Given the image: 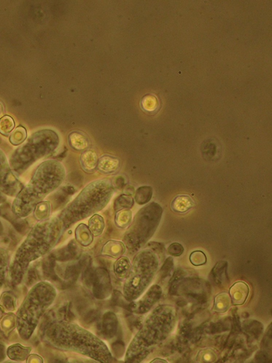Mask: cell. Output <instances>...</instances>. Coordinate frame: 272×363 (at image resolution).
Instances as JSON below:
<instances>
[{
  "label": "cell",
  "instance_id": "obj_33",
  "mask_svg": "<svg viewBox=\"0 0 272 363\" xmlns=\"http://www.w3.org/2000/svg\"><path fill=\"white\" fill-rule=\"evenodd\" d=\"M15 127L14 119L9 116H5L0 118V133L7 136L12 133Z\"/></svg>",
  "mask_w": 272,
  "mask_h": 363
},
{
  "label": "cell",
  "instance_id": "obj_16",
  "mask_svg": "<svg viewBox=\"0 0 272 363\" xmlns=\"http://www.w3.org/2000/svg\"><path fill=\"white\" fill-rule=\"evenodd\" d=\"M249 290L248 285L243 282L234 284L230 290V294L233 304L241 305L247 299Z\"/></svg>",
  "mask_w": 272,
  "mask_h": 363
},
{
  "label": "cell",
  "instance_id": "obj_22",
  "mask_svg": "<svg viewBox=\"0 0 272 363\" xmlns=\"http://www.w3.org/2000/svg\"><path fill=\"white\" fill-rule=\"evenodd\" d=\"M10 262L8 252L4 248L0 247V290L5 283Z\"/></svg>",
  "mask_w": 272,
  "mask_h": 363
},
{
  "label": "cell",
  "instance_id": "obj_21",
  "mask_svg": "<svg viewBox=\"0 0 272 363\" xmlns=\"http://www.w3.org/2000/svg\"><path fill=\"white\" fill-rule=\"evenodd\" d=\"M75 238L79 244L83 246L90 245L93 241V235L88 225L81 223L76 228L74 232Z\"/></svg>",
  "mask_w": 272,
  "mask_h": 363
},
{
  "label": "cell",
  "instance_id": "obj_25",
  "mask_svg": "<svg viewBox=\"0 0 272 363\" xmlns=\"http://www.w3.org/2000/svg\"><path fill=\"white\" fill-rule=\"evenodd\" d=\"M153 193V188L151 187H140L135 193V202L139 205H146L151 200Z\"/></svg>",
  "mask_w": 272,
  "mask_h": 363
},
{
  "label": "cell",
  "instance_id": "obj_17",
  "mask_svg": "<svg viewBox=\"0 0 272 363\" xmlns=\"http://www.w3.org/2000/svg\"><path fill=\"white\" fill-rule=\"evenodd\" d=\"M126 249V247L124 243L110 240L103 247L102 254L103 256L118 259L125 254Z\"/></svg>",
  "mask_w": 272,
  "mask_h": 363
},
{
  "label": "cell",
  "instance_id": "obj_1",
  "mask_svg": "<svg viewBox=\"0 0 272 363\" xmlns=\"http://www.w3.org/2000/svg\"><path fill=\"white\" fill-rule=\"evenodd\" d=\"M64 232L58 216L39 221L32 227L9 264L8 273L13 286L22 283L30 264L51 252Z\"/></svg>",
  "mask_w": 272,
  "mask_h": 363
},
{
  "label": "cell",
  "instance_id": "obj_20",
  "mask_svg": "<svg viewBox=\"0 0 272 363\" xmlns=\"http://www.w3.org/2000/svg\"><path fill=\"white\" fill-rule=\"evenodd\" d=\"M131 264L128 258L121 256L118 258L114 265V271L117 278L120 280H124L127 276L131 269Z\"/></svg>",
  "mask_w": 272,
  "mask_h": 363
},
{
  "label": "cell",
  "instance_id": "obj_32",
  "mask_svg": "<svg viewBox=\"0 0 272 363\" xmlns=\"http://www.w3.org/2000/svg\"><path fill=\"white\" fill-rule=\"evenodd\" d=\"M230 304L229 295L223 293L217 296L215 299L214 310L218 312H224L228 309Z\"/></svg>",
  "mask_w": 272,
  "mask_h": 363
},
{
  "label": "cell",
  "instance_id": "obj_43",
  "mask_svg": "<svg viewBox=\"0 0 272 363\" xmlns=\"http://www.w3.org/2000/svg\"><path fill=\"white\" fill-rule=\"evenodd\" d=\"M4 113V108L2 106V104L0 103V118H1L3 116Z\"/></svg>",
  "mask_w": 272,
  "mask_h": 363
},
{
  "label": "cell",
  "instance_id": "obj_31",
  "mask_svg": "<svg viewBox=\"0 0 272 363\" xmlns=\"http://www.w3.org/2000/svg\"><path fill=\"white\" fill-rule=\"evenodd\" d=\"M27 137L26 129L22 126H19L11 133L9 141L13 145L18 146L22 145Z\"/></svg>",
  "mask_w": 272,
  "mask_h": 363
},
{
  "label": "cell",
  "instance_id": "obj_42",
  "mask_svg": "<svg viewBox=\"0 0 272 363\" xmlns=\"http://www.w3.org/2000/svg\"><path fill=\"white\" fill-rule=\"evenodd\" d=\"M151 362H167V361L164 359L157 358L153 360Z\"/></svg>",
  "mask_w": 272,
  "mask_h": 363
},
{
  "label": "cell",
  "instance_id": "obj_12",
  "mask_svg": "<svg viewBox=\"0 0 272 363\" xmlns=\"http://www.w3.org/2000/svg\"><path fill=\"white\" fill-rule=\"evenodd\" d=\"M92 282L93 294L97 298L103 299L109 297L112 284L109 273L106 269L99 267L94 271Z\"/></svg>",
  "mask_w": 272,
  "mask_h": 363
},
{
  "label": "cell",
  "instance_id": "obj_2",
  "mask_svg": "<svg viewBox=\"0 0 272 363\" xmlns=\"http://www.w3.org/2000/svg\"><path fill=\"white\" fill-rule=\"evenodd\" d=\"M44 338L50 346L61 350L77 352L102 363L113 360L104 342L76 324L54 322L46 329Z\"/></svg>",
  "mask_w": 272,
  "mask_h": 363
},
{
  "label": "cell",
  "instance_id": "obj_4",
  "mask_svg": "<svg viewBox=\"0 0 272 363\" xmlns=\"http://www.w3.org/2000/svg\"><path fill=\"white\" fill-rule=\"evenodd\" d=\"M114 193L115 187L109 179H98L89 184L58 216L65 231L74 224L102 211Z\"/></svg>",
  "mask_w": 272,
  "mask_h": 363
},
{
  "label": "cell",
  "instance_id": "obj_6",
  "mask_svg": "<svg viewBox=\"0 0 272 363\" xmlns=\"http://www.w3.org/2000/svg\"><path fill=\"white\" fill-rule=\"evenodd\" d=\"M59 144V137L54 131H37L13 153L9 163L15 174L20 176L37 161L53 154Z\"/></svg>",
  "mask_w": 272,
  "mask_h": 363
},
{
  "label": "cell",
  "instance_id": "obj_35",
  "mask_svg": "<svg viewBox=\"0 0 272 363\" xmlns=\"http://www.w3.org/2000/svg\"><path fill=\"white\" fill-rule=\"evenodd\" d=\"M173 266L172 258L171 257H168L161 267L160 271H159V274H160L162 279L167 278V276L170 275L173 269Z\"/></svg>",
  "mask_w": 272,
  "mask_h": 363
},
{
  "label": "cell",
  "instance_id": "obj_30",
  "mask_svg": "<svg viewBox=\"0 0 272 363\" xmlns=\"http://www.w3.org/2000/svg\"><path fill=\"white\" fill-rule=\"evenodd\" d=\"M134 205V199L133 196L123 194L119 196L114 203L115 211H119L124 209H131Z\"/></svg>",
  "mask_w": 272,
  "mask_h": 363
},
{
  "label": "cell",
  "instance_id": "obj_24",
  "mask_svg": "<svg viewBox=\"0 0 272 363\" xmlns=\"http://www.w3.org/2000/svg\"><path fill=\"white\" fill-rule=\"evenodd\" d=\"M88 227L93 236L101 235L106 227L104 218L97 214L93 215L89 219Z\"/></svg>",
  "mask_w": 272,
  "mask_h": 363
},
{
  "label": "cell",
  "instance_id": "obj_10",
  "mask_svg": "<svg viewBox=\"0 0 272 363\" xmlns=\"http://www.w3.org/2000/svg\"><path fill=\"white\" fill-rule=\"evenodd\" d=\"M22 184L13 170L5 153L0 149V192L15 197L23 188Z\"/></svg>",
  "mask_w": 272,
  "mask_h": 363
},
{
  "label": "cell",
  "instance_id": "obj_3",
  "mask_svg": "<svg viewBox=\"0 0 272 363\" xmlns=\"http://www.w3.org/2000/svg\"><path fill=\"white\" fill-rule=\"evenodd\" d=\"M65 176V168L58 160L49 159L42 162L29 183L15 197L12 206L13 214L20 218L30 216L37 204L62 184Z\"/></svg>",
  "mask_w": 272,
  "mask_h": 363
},
{
  "label": "cell",
  "instance_id": "obj_19",
  "mask_svg": "<svg viewBox=\"0 0 272 363\" xmlns=\"http://www.w3.org/2000/svg\"><path fill=\"white\" fill-rule=\"evenodd\" d=\"M120 166L119 160L113 157L105 156L101 158L98 162L97 167L103 173H114Z\"/></svg>",
  "mask_w": 272,
  "mask_h": 363
},
{
  "label": "cell",
  "instance_id": "obj_5",
  "mask_svg": "<svg viewBox=\"0 0 272 363\" xmlns=\"http://www.w3.org/2000/svg\"><path fill=\"white\" fill-rule=\"evenodd\" d=\"M57 292L50 282L37 283L27 293L16 313L17 329L24 341L30 340L43 315L57 297Z\"/></svg>",
  "mask_w": 272,
  "mask_h": 363
},
{
  "label": "cell",
  "instance_id": "obj_15",
  "mask_svg": "<svg viewBox=\"0 0 272 363\" xmlns=\"http://www.w3.org/2000/svg\"><path fill=\"white\" fill-rule=\"evenodd\" d=\"M32 350L31 347H26L20 343H15L7 348L6 355L12 360L22 362L27 360Z\"/></svg>",
  "mask_w": 272,
  "mask_h": 363
},
{
  "label": "cell",
  "instance_id": "obj_34",
  "mask_svg": "<svg viewBox=\"0 0 272 363\" xmlns=\"http://www.w3.org/2000/svg\"><path fill=\"white\" fill-rule=\"evenodd\" d=\"M190 261L194 266H201L206 264L207 262V258L203 252L197 251L191 254Z\"/></svg>",
  "mask_w": 272,
  "mask_h": 363
},
{
  "label": "cell",
  "instance_id": "obj_39",
  "mask_svg": "<svg viewBox=\"0 0 272 363\" xmlns=\"http://www.w3.org/2000/svg\"><path fill=\"white\" fill-rule=\"evenodd\" d=\"M125 194L133 196L135 193V188L131 186L128 185L125 187L124 188Z\"/></svg>",
  "mask_w": 272,
  "mask_h": 363
},
{
  "label": "cell",
  "instance_id": "obj_36",
  "mask_svg": "<svg viewBox=\"0 0 272 363\" xmlns=\"http://www.w3.org/2000/svg\"><path fill=\"white\" fill-rule=\"evenodd\" d=\"M167 252L173 256H180L184 252V248L180 244L174 243L168 247Z\"/></svg>",
  "mask_w": 272,
  "mask_h": 363
},
{
  "label": "cell",
  "instance_id": "obj_26",
  "mask_svg": "<svg viewBox=\"0 0 272 363\" xmlns=\"http://www.w3.org/2000/svg\"><path fill=\"white\" fill-rule=\"evenodd\" d=\"M133 219V213L130 209H124L117 211L115 216L116 225L121 228L129 226Z\"/></svg>",
  "mask_w": 272,
  "mask_h": 363
},
{
  "label": "cell",
  "instance_id": "obj_7",
  "mask_svg": "<svg viewBox=\"0 0 272 363\" xmlns=\"http://www.w3.org/2000/svg\"><path fill=\"white\" fill-rule=\"evenodd\" d=\"M163 213L161 205L155 202L139 210L124 237V243L129 252H138L151 239L161 222Z\"/></svg>",
  "mask_w": 272,
  "mask_h": 363
},
{
  "label": "cell",
  "instance_id": "obj_41",
  "mask_svg": "<svg viewBox=\"0 0 272 363\" xmlns=\"http://www.w3.org/2000/svg\"><path fill=\"white\" fill-rule=\"evenodd\" d=\"M6 314V311L1 305H0V320H1Z\"/></svg>",
  "mask_w": 272,
  "mask_h": 363
},
{
  "label": "cell",
  "instance_id": "obj_8",
  "mask_svg": "<svg viewBox=\"0 0 272 363\" xmlns=\"http://www.w3.org/2000/svg\"><path fill=\"white\" fill-rule=\"evenodd\" d=\"M158 257L149 248L136 255L124 286V295L127 300L133 301L138 299L151 283L158 269Z\"/></svg>",
  "mask_w": 272,
  "mask_h": 363
},
{
  "label": "cell",
  "instance_id": "obj_29",
  "mask_svg": "<svg viewBox=\"0 0 272 363\" xmlns=\"http://www.w3.org/2000/svg\"><path fill=\"white\" fill-rule=\"evenodd\" d=\"M97 154L88 151L84 153L81 157L82 168L87 171H92L97 167L98 160Z\"/></svg>",
  "mask_w": 272,
  "mask_h": 363
},
{
  "label": "cell",
  "instance_id": "obj_14",
  "mask_svg": "<svg viewBox=\"0 0 272 363\" xmlns=\"http://www.w3.org/2000/svg\"><path fill=\"white\" fill-rule=\"evenodd\" d=\"M228 265L227 262L220 261L213 267L210 277L216 285L223 286L229 282L227 274Z\"/></svg>",
  "mask_w": 272,
  "mask_h": 363
},
{
  "label": "cell",
  "instance_id": "obj_11",
  "mask_svg": "<svg viewBox=\"0 0 272 363\" xmlns=\"http://www.w3.org/2000/svg\"><path fill=\"white\" fill-rule=\"evenodd\" d=\"M162 290L160 286L155 284L147 291L141 298L133 301L129 305L130 312L136 314L148 313L160 299Z\"/></svg>",
  "mask_w": 272,
  "mask_h": 363
},
{
  "label": "cell",
  "instance_id": "obj_27",
  "mask_svg": "<svg viewBox=\"0 0 272 363\" xmlns=\"http://www.w3.org/2000/svg\"><path fill=\"white\" fill-rule=\"evenodd\" d=\"M51 212V204L49 201H43L37 204L33 212L38 222L50 218Z\"/></svg>",
  "mask_w": 272,
  "mask_h": 363
},
{
  "label": "cell",
  "instance_id": "obj_38",
  "mask_svg": "<svg viewBox=\"0 0 272 363\" xmlns=\"http://www.w3.org/2000/svg\"><path fill=\"white\" fill-rule=\"evenodd\" d=\"M26 362L28 363H42L44 361L41 356L36 354V353H33L28 357Z\"/></svg>",
  "mask_w": 272,
  "mask_h": 363
},
{
  "label": "cell",
  "instance_id": "obj_44",
  "mask_svg": "<svg viewBox=\"0 0 272 363\" xmlns=\"http://www.w3.org/2000/svg\"><path fill=\"white\" fill-rule=\"evenodd\" d=\"M0 353H5V347L0 345Z\"/></svg>",
  "mask_w": 272,
  "mask_h": 363
},
{
  "label": "cell",
  "instance_id": "obj_40",
  "mask_svg": "<svg viewBox=\"0 0 272 363\" xmlns=\"http://www.w3.org/2000/svg\"><path fill=\"white\" fill-rule=\"evenodd\" d=\"M116 184L118 188H123L125 186V179L123 176H119L116 179Z\"/></svg>",
  "mask_w": 272,
  "mask_h": 363
},
{
  "label": "cell",
  "instance_id": "obj_9",
  "mask_svg": "<svg viewBox=\"0 0 272 363\" xmlns=\"http://www.w3.org/2000/svg\"><path fill=\"white\" fill-rule=\"evenodd\" d=\"M164 315L161 308L155 310L144 321L141 328L130 343L125 356L126 362H138L143 359L152 346L162 335Z\"/></svg>",
  "mask_w": 272,
  "mask_h": 363
},
{
  "label": "cell",
  "instance_id": "obj_13",
  "mask_svg": "<svg viewBox=\"0 0 272 363\" xmlns=\"http://www.w3.org/2000/svg\"><path fill=\"white\" fill-rule=\"evenodd\" d=\"M118 330V320L116 315L112 312L106 313L102 321L101 331L105 338H113Z\"/></svg>",
  "mask_w": 272,
  "mask_h": 363
},
{
  "label": "cell",
  "instance_id": "obj_23",
  "mask_svg": "<svg viewBox=\"0 0 272 363\" xmlns=\"http://www.w3.org/2000/svg\"><path fill=\"white\" fill-rule=\"evenodd\" d=\"M16 328V314L12 312L6 313L3 318L0 320V329L5 335L7 336Z\"/></svg>",
  "mask_w": 272,
  "mask_h": 363
},
{
  "label": "cell",
  "instance_id": "obj_18",
  "mask_svg": "<svg viewBox=\"0 0 272 363\" xmlns=\"http://www.w3.org/2000/svg\"><path fill=\"white\" fill-rule=\"evenodd\" d=\"M193 199L189 196L180 195L176 197L171 204L173 211L178 213L189 211L194 206Z\"/></svg>",
  "mask_w": 272,
  "mask_h": 363
},
{
  "label": "cell",
  "instance_id": "obj_28",
  "mask_svg": "<svg viewBox=\"0 0 272 363\" xmlns=\"http://www.w3.org/2000/svg\"><path fill=\"white\" fill-rule=\"evenodd\" d=\"M0 305L8 312H14L16 309L17 298L13 293L6 291L0 297Z\"/></svg>",
  "mask_w": 272,
  "mask_h": 363
},
{
  "label": "cell",
  "instance_id": "obj_37",
  "mask_svg": "<svg viewBox=\"0 0 272 363\" xmlns=\"http://www.w3.org/2000/svg\"><path fill=\"white\" fill-rule=\"evenodd\" d=\"M149 249L155 252L159 257L164 255L165 252L164 245L162 243L150 242L147 244Z\"/></svg>",
  "mask_w": 272,
  "mask_h": 363
}]
</instances>
